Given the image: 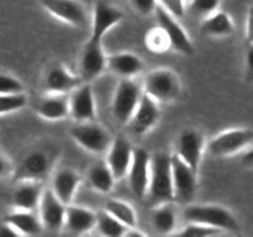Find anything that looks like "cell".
<instances>
[{
    "label": "cell",
    "mask_w": 253,
    "mask_h": 237,
    "mask_svg": "<svg viewBox=\"0 0 253 237\" xmlns=\"http://www.w3.org/2000/svg\"><path fill=\"white\" fill-rule=\"evenodd\" d=\"M145 198L152 206L174 201L172 165H170V155L168 153L158 152L151 157L150 178H148Z\"/></svg>",
    "instance_id": "obj_1"
},
{
    "label": "cell",
    "mask_w": 253,
    "mask_h": 237,
    "mask_svg": "<svg viewBox=\"0 0 253 237\" xmlns=\"http://www.w3.org/2000/svg\"><path fill=\"white\" fill-rule=\"evenodd\" d=\"M187 222H197L205 226L214 227L222 232L237 231L239 222L227 207L214 204L188 205L184 210Z\"/></svg>",
    "instance_id": "obj_2"
},
{
    "label": "cell",
    "mask_w": 253,
    "mask_h": 237,
    "mask_svg": "<svg viewBox=\"0 0 253 237\" xmlns=\"http://www.w3.org/2000/svg\"><path fill=\"white\" fill-rule=\"evenodd\" d=\"M142 91L158 104L170 103L182 94V81L170 68H157L147 73Z\"/></svg>",
    "instance_id": "obj_3"
},
{
    "label": "cell",
    "mask_w": 253,
    "mask_h": 237,
    "mask_svg": "<svg viewBox=\"0 0 253 237\" xmlns=\"http://www.w3.org/2000/svg\"><path fill=\"white\" fill-rule=\"evenodd\" d=\"M54 155L48 148H34L22 157L16 168L12 169L14 183L31 180L42 182L53 167Z\"/></svg>",
    "instance_id": "obj_4"
},
{
    "label": "cell",
    "mask_w": 253,
    "mask_h": 237,
    "mask_svg": "<svg viewBox=\"0 0 253 237\" xmlns=\"http://www.w3.org/2000/svg\"><path fill=\"white\" fill-rule=\"evenodd\" d=\"M253 132L249 127H235L217 133L205 148L214 157H229L237 155L252 146Z\"/></svg>",
    "instance_id": "obj_5"
},
{
    "label": "cell",
    "mask_w": 253,
    "mask_h": 237,
    "mask_svg": "<svg viewBox=\"0 0 253 237\" xmlns=\"http://www.w3.org/2000/svg\"><path fill=\"white\" fill-rule=\"evenodd\" d=\"M71 137L83 150L94 155L106 153L113 141L109 131L95 120L76 122L71 128Z\"/></svg>",
    "instance_id": "obj_6"
},
{
    "label": "cell",
    "mask_w": 253,
    "mask_h": 237,
    "mask_svg": "<svg viewBox=\"0 0 253 237\" xmlns=\"http://www.w3.org/2000/svg\"><path fill=\"white\" fill-rule=\"evenodd\" d=\"M142 88L132 78H121L111 101V114L121 125H126L137 106Z\"/></svg>",
    "instance_id": "obj_7"
},
{
    "label": "cell",
    "mask_w": 253,
    "mask_h": 237,
    "mask_svg": "<svg viewBox=\"0 0 253 237\" xmlns=\"http://www.w3.org/2000/svg\"><path fill=\"white\" fill-rule=\"evenodd\" d=\"M173 198L180 204H190L198 192V173L175 155H170Z\"/></svg>",
    "instance_id": "obj_8"
},
{
    "label": "cell",
    "mask_w": 253,
    "mask_h": 237,
    "mask_svg": "<svg viewBox=\"0 0 253 237\" xmlns=\"http://www.w3.org/2000/svg\"><path fill=\"white\" fill-rule=\"evenodd\" d=\"M106 69V54L103 49V41L89 37L83 46L79 57V78L90 83Z\"/></svg>",
    "instance_id": "obj_9"
},
{
    "label": "cell",
    "mask_w": 253,
    "mask_h": 237,
    "mask_svg": "<svg viewBox=\"0 0 253 237\" xmlns=\"http://www.w3.org/2000/svg\"><path fill=\"white\" fill-rule=\"evenodd\" d=\"M204 136L200 131L190 128L183 131L177 138L174 155L189 165L194 172H199L200 163L205 151Z\"/></svg>",
    "instance_id": "obj_10"
},
{
    "label": "cell",
    "mask_w": 253,
    "mask_h": 237,
    "mask_svg": "<svg viewBox=\"0 0 253 237\" xmlns=\"http://www.w3.org/2000/svg\"><path fill=\"white\" fill-rule=\"evenodd\" d=\"M160 118L161 110L158 103L142 91L137 106L126 126L132 135L142 136L157 125Z\"/></svg>",
    "instance_id": "obj_11"
},
{
    "label": "cell",
    "mask_w": 253,
    "mask_h": 237,
    "mask_svg": "<svg viewBox=\"0 0 253 237\" xmlns=\"http://www.w3.org/2000/svg\"><path fill=\"white\" fill-rule=\"evenodd\" d=\"M153 14L157 17L158 25L165 30L166 35L169 39L172 48H174L179 53L187 54V56L194 53V46H193L192 40L184 27L179 24L178 19L168 14L160 5H157Z\"/></svg>",
    "instance_id": "obj_12"
},
{
    "label": "cell",
    "mask_w": 253,
    "mask_h": 237,
    "mask_svg": "<svg viewBox=\"0 0 253 237\" xmlns=\"http://www.w3.org/2000/svg\"><path fill=\"white\" fill-rule=\"evenodd\" d=\"M40 4L56 19L74 27H84L88 22L85 6L79 0H40Z\"/></svg>",
    "instance_id": "obj_13"
},
{
    "label": "cell",
    "mask_w": 253,
    "mask_h": 237,
    "mask_svg": "<svg viewBox=\"0 0 253 237\" xmlns=\"http://www.w3.org/2000/svg\"><path fill=\"white\" fill-rule=\"evenodd\" d=\"M69 116L76 122L93 121L96 118V104L90 83H83L71 91L68 95Z\"/></svg>",
    "instance_id": "obj_14"
},
{
    "label": "cell",
    "mask_w": 253,
    "mask_h": 237,
    "mask_svg": "<svg viewBox=\"0 0 253 237\" xmlns=\"http://www.w3.org/2000/svg\"><path fill=\"white\" fill-rule=\"evenodd\" d=\"M151 156L143 148H133L132 159L127 170L128 187L133 195L143 199L147 192L148 178H150Z\"/></svg>",
    "instance_id": "obj_15"
},
{
    "label": "cell",
    "mask_w": 253,
    "mask_h": 237,
    "mask_svg": "<svg viewBox=\"0 0 253 237\" xmlns=\"http://www.w3.org/2000/svg\"><path fill=\"white\" fill-rule=\"evenodd\" d=\"M37 210L43 229L49 231H59L63 229L66 205L54 195L51 188L43 189Z\"/></svg>",
    "instance_id": "obj_16"
},
{
    "label": "cell",
    "mask_w": 253,
    "mask_h": 237,
    "mask_svg": "<svg viewBox=\"0 0 253 237\" xmlns=\"http://www.w3.org/2000/svg\"><path fill=\"white\" fill-rule=\"evenodd\" d=\"M124 20V12L114 5L105 1H96L93 9L91 17V39L103 41L104 36L108 34L109 30L113 29Z\"/></svg>",
    "instance_id": "obj_17"
},
{
    "label": "cell",
    "mask_w": 253,
    "mask_h": 237,
    "mask_svg": "<svg viewBox=\"0 0 253 237\" xmlns=\"http://www.w3.org/2000/svg\"><path fill=\"white\" fill-rule=\"evenodd\" d=\"M133 147L126 138L116 137L111 141L110 147L106 151V164L110 168L115 180L126 177L131 159H132Z\"/></svg>",
    "instance_id": "obj_18"
},
{
    "label": "cell",
    "mask_w": 253,
    "mask_h": 237,
    "mask_svg": "<svg viewBox=\"0 0 253 237\" xmlns=\"http://www.w3.org/2000/svg\"><path fill=\"white\" fill-rule=\"evenodd\" d=\"M83 83L79 76L69 72L63 64H54L43 78V89L49 94H69Z\"/></svg>",
    "instance_id": "obj_19"
},
{
    "label": "cell",
    "mask_w": 253,
    "mask_h": 237,
    "mask_svg": "<svg viewBox=\"0 0 253 237\" xmlns=\"http://www.w3.org/2000/svg\"><path fill=\"white\" fill-rule=\"evenodd\" d=\"M82 183V177L72 168H61L52 178L51 190L64 205L72 204L73 198Z\"/></svg>",
    "instance_id": "obj_20"
},
{
    "label": "cell",
    "mask_w": 253,
    "mask_h": 237,
    "mask_svg": "<svg viewBox=\"0 0 253 237\" xmlns=\"http://www.w3.org/2000/svg\"><path fill=\"white\" fill-rule=\"evenodd\" d=\"M43 192L42 182H16L14 192L11 194V202L15 210L36 211L39 207L41 194Z\"/></svg>",
    "instance_id": "obj_21"
},
{
    "label": "cell",
    "mask_w": 253,
    "mask_h": 237,
    "mask_svg": "<svg viewBox=\"0 0 253 237\" xmlns=\"http://www.w3.org/2000/svg\"><path fill=\"white\" fill-rule=\"evenodd\" d=\"M96 212L84 206L77 205H66V214H64V224L71 234L84 235L95 227Z\"/></svg>",
    "instance_id": "obj_22"
},
{
    "label": "cell",
    "mask_w": 253,
    "mask_h": 237,
    "mask_svg": "<svg viewBox=\"0 0 253 237\" xmlns=\"http://www.w3.org/2000/svg\"><path fill=\"white\" fill-rule=\"evenodd\" d=\"M142 59L131 52H119V53L106 56V69L120 78H133L143 71Z\"/></svg>",
    "instance_id": "obj_23"
},
{
    "label": "cell",
    "mask_w": 253,
    "mask_h": 237,
    "mask_svg": "<svg viewBox=\"0 0 253 237\" xmlns=\"http://www.w3.org/2000/svg\"><path fill=\"white\" fill-rule=\"evenodd\" d=\"M36 114L47 121H61L69 116L68 94H49L36 104Z\"/></svg>",
    "instance_id": "obj_24"
},
{
    "label": "cell",
    "mask_w": 253,
    "mask_h": 237,
    "mask_svg": "<svg viewBox=\"0 0 253 237\" xmlns=\"http://www.w3.org/2000/svg\"><path fill=\"white\" fill-rule=\"evenodd\" d=\"M2 220L11 225L20 236H36L43 231V226L36 211L14 210L5 215Z\"/></svg>",
    "instance_id": "obj_25"
},
{
    "label": "cell",
    "mask_w": 253,
    "mask_h": 237,
    "mask_svg": "<svg viewBox=\"0 0 253 237\" xmlns=\"http://www.w3.org/2000/svg\"><path fill=\"white\" fill-rule=\"evenodd\" d=\"M200 31L203 35L209 37H226L234 34L235 25L227 12L216 10L207 15L202 22Z\"/></svg>",
    "instance_id": "obj_26"
},
{
    "label": "cell",
    "mask_w": 253,
    "mask_h": 237,
    "mask_svg": "<svg viewBox=\"0 0 253 237\" xmlns=\"http://www.w3.org/2000/svg\"><path fill=\"white\" fill-rule=\"evenodd\" d=\"M86 179H88L89 185L94 190L103 193V194L110 193L116 182L105 160H98V162L93 163L89 167Z\"/></svg>",
    "instance_id": "obj_27"
},
{
    "label": "cell",
    "mask_w": 253,
    "mask_h": 237,
    "mask_svg": "<svg viewBox=\"0 0 253 237\" xmlns=\"http://www.w3.org/2000/svg\"><path fill=\"white\" fill-rule=\"evenodd\" d=\"M152 227L160 235H172L177 229V212L170 202L153 206L151 215Z\"/></svg>",
    "instance_id": "obj_28"
},
{
    "label": "cell",
    "mask_w": 253,
    "mask_h": 237,
    "mask_svg": "<svg viewBox=\"0 0 253 237\" xmlns=\"http://www.w3.org/2000/svg\"><path fill=\"white\" fill-rule=\"evenodd\" d=\"M104 210L113 215L120 222H123L125 226H137V215H136L135 209L127 201L120 199H110L106 201Z\"/></svg>",
    "instance_id": "obj_29"
},
{
    "label": "cell",
    "mask_w": 253,
    "mask_h": 237,
    "mask_svg": "<svg viewBox=\"0 0 253 237\" xmlns=\"http://www.w3.org/2000/svg\"><path fill=\"white\" fill-rule=\"evenodd\" d=\"M95 227L101 235L108 237H121L125 235L127 226L119 221L118 219L109 214L105 210L96 212Z\"/></svg>",
    "instance_id": "obj_30"
},
{
    "label": "cell",
    "mask_w": 253,
    "mask_h": 237,
    "mask_svg": "<svg viewBox=\"0 0 253 237\" xmlns=\"http://www.w3.org/2000/svg\"><path fill=\"white\" fill-rule=\"evenodd\" d=\"M145 42L147 48L153 53H165L168 49L172 48L169 39L160 25L148 30Z\"/></svg>",
    "instance_id": "obj_31"
},
{
    "label": "cell",
    "mask_w": 253,
    "mask_h": 237,
    "mask_svg": "<svg viewBox=\"0 0 253 237\" xmlns=\"http://www.w3.org/2000/svg\"><path fill=\"white\" fill-rule=\"evenodd\" d=\"M225 232L214 227L205 226V225L197 224V222H188L180 231L174 232L175 236H188V237H211L220 236Z\"/></svg>",
    "instance_id": "obj_32"
},
{
    "label": "cell",
    "mask_w": 253,
    "mask_h": 237,
    "mask_svg": "<svg viewBox=\"0 0 253 237\" xmlns=\"http://www.w3.org/2000/svg\"><path fill=\"white\" fill-rule=\"evenodd\" d=\"M27 104V96L25 93L5 94L0 95V115L11 114L25 108Z\"/></svg>",
    "instance_id": "obj_33"
},
{
    "label": "cell",
    "mask_w": 253,
    "mask_h": 237,
    "mask_svg": "<svg viewBox=\"0 0 253 237\" xmlns=\"http://www.w3.org/2000/svg\"><path fill=\"white\" fill-rule=\"evenodd\" d=\"M24 84L16 77L0 72V95L24 93Z\"/></svg>",
    "instance_id": "obj_34"
},
{
    "label": "cell",
    "mask_w": 253,
    "mask_h": 237,
    "mask_svg": "<svg viewBox=\"0 0 253 237\" xmlns=\"http://www.w3.org/2000/svg\"><path fill=\"white\" fill-rule=\"evenodd\" d=\"M157 4L162 9H165L168 14L180 20L185 14V1L184 0H157Z\"/></svg>",
    "instance_id": "obj_35"
},
{
    "label": "cell",
    "mask_w": 253,
    "mask_h": 237,
    "mask_svg": "<svg viewBox=\"0 0 253 237\" xmlns=\"http://www.w3.org/2000/svg\"><path fill=\"white\" fill-rule=\"evenodd\" d=\"M220 2L221 0H194L190 5L195 12L207 16V15L219 10Z\"/></svg>",
    "instance_id": "obj_36"
},
{
    "label": "cell",
    "mask_w": 253,
    "mask_h": 237,
    "mask_svg": "<svg viewBox=\"0 0 253 237\" xmlns=\"http://www.w3.org/2000/svg\"><path fill=\"white\" fill-rule=\"evenodd\" d=\"M130 4L136 12L143 16L153 14L157 7V0H130Z\"/></svg>",
    "instance_id": "obj_37"
},
{
    "label": "cell",
    "mask_w": 253,
    "mask_h": 237,
    "mask_svg": "<svg viewBox=\"0 0 253 237\" xmlns=\"http://www.w3.org/2000/svg\"><path fill=\"white\" fill-rule=\"evenodd\" d=\"M12 169H14V168H12L10 160L7 159L4 155L0 153V179H1V178H5L6 175L11 174Z\"/></svg>",
    "instance_id": "obj_38"
},
{
    "label": "cell",
    "mask_w": 253,
    "mask_h": 237,
    "mask_svg": "<svg viewBox=\"0 0 253 237\" xmlns=\"http://www.w3.org/2000/svg\"><path fill=\"white\" fill-rule=\"evenodd\" d=\"M14 236H20L17 234L16 230L11 226L10 224H7L6 221L2 220L0 222V237H14Z\"/></svg>",
    "instance_id": "obj_39"
},
{
    "label": "cell",
    "mask_w": 253,
    "mask_h": 237,
    "mask_svg": "<svg viewBox=\"0 0 253 237\" xmlns=\"http://www.w3.org/2000/svg\"><path fill=\"white\" fill-rule=\"evenodd\" d=\"M246 40L249 47H252V11L250 10L249 15H247V22H246Z\"/></svg>",
    "instance_id": "obj_40"
},
{
    "label": "cell",
    "mask_w": 253,
    "mask_h": 237,
    "mask_svg": "<svg viewBox=\"0 0 253 237\" xmlns=\"http://www.w3.org/2000/svg\"><path fill=\"white\" fill-rule=\"evenodd\" d=\"M252 47H249L246 54V67H247V74H249V78L251 79L252 77Z\"/></svg>",
    "instance_id": "obj_41"
},
{
    "label": "cell",
    "mask_w": 253,
    "mask_h": 237,
    "mask_svg": "<svg viewBox=\"0 0 253 237\" xmlns=\"http://www.w3.org/2000/svg\"><path fill=\"white\" fill-rule=\"evenodd\" d=\"M244 163L247 165V167H252L253 159H252V151H251V148H249V152H247V155L245 156Z\"/></svg>",
    "instance_id": "obj_42"
},
{
    "label": "cell",
    "mask_w": 253,
    "mask_h": 237,
    "mask_svg": "<svg viewBox=\"0 0 253 237\" xmlns=\"http://www.w3.org/2000/svg\"><path fill=\"white\" fill-rule=\"evenodd\" d=\"M184 1H185V2H189V4H192V2L194 1V0H184Z\"/></svg>",
    "instance_id": "obj_43"
}]
</instances>
